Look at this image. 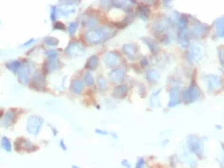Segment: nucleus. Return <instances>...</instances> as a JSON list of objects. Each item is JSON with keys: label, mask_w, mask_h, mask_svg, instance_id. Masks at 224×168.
<instances>
[{"label": "nucleus", "mask_w": 224, "mask_h": 168, "mask_svg": "<svg viewBox=\"0 0 224 168\" xmlns=\"http://www.w3.org/2000/svg\"><path fill=\"white\" fill-rule=\"evenodd\" d=\"M114 34L113 30L106 27L97 28V29H91L88 30L85 33V40L87 41L90 44H99L102 43L107 38H109Z\"/></svg>", "instance_id": "1"}, {"label": "nucleus", "mask_w": 224, "mask_h": 168, "mask_svg": "<svg viewBox=\"0 0 224 168\" xmlns=\"http://www.w3.org/2000/svg\"><path fill=\"white\" fill-rule=\"evenodd\" d=\"M43 123H44V120L43 118L40 117V116H36V115H32L30 116L27 120V132L29 133L34 136H37L40 132V129L42 127Z\"/></svg>", "instance_id": "2"}, {"label": "nucleus", "mask_w": 224, "mask_h": 168, "mask_svg": "<svg viewBox=\"0 0 224 168\" xmlns=\"http://www.w3.org/2000/svg\"><path fill=\"white\" fill-rule=\"evenodd\" d=\"M85 52L84 47L79 41H71L65 48V53L71 57H77V56H81Z\"/></svg>", "instance_id": "3"}, {"label": "nucleus", "mask_w": 224, "mask_h": 168, "mask_svg": "<svg viewBox=\"0 0 224 168\" xmlns=\"http://www.w3.org/2000/svg\"><path fill=\"white\" fill-rule=\"evenodd\" d=\"M198 97H199V90H198L196 85H191L183 93V99L187 103H192L198 99Z\"/></svg>", "instance_id": "4"}, {"label": "nucleus", "mask_w": 224, "mask_h": 168, "mask_svg": "<svg viewBox=\"0 0 224 168\" xmlns=\"http://www.w3.org/2000/svg\"><path fill=\"white\" fill-rule=\"evenodd\" d=\"M76 3H79V2H76V1H61V2H60L61 5L58 8V12L61 15H64V16L70 15L71 14L75 13V11H76V7L72 6L73 4H76Z\"/></svg>", "instance_id": "5"}, {"label": "nucleus", "mask_w": 224, "mask_h": 168, "mask_svg": "<svg viewBox=\"0 0 224 168\" xmlns=\"http://www.w3.org/2000/svg\"><path fill=\"white\" fill-rule=\"evenodd\" d=\"M188 146L189 148L191 149L192 152L195 154L198 155V156H201L202 152H203V147H202V144L200 143V141L198 140L195 136H190L188 139Z\"/></svg>", "instance_id": "6"}, {"label": "nucleus", "mask_w": 224, "mask_h": 168, "mask_svg": "<svg viewBox=\"0 0 224 168\" xmlns=\"http://www.w3.org/2000/svg\"><path fill=\"white\" fill-rule=\"evenodd\" d=\"M103 63L108 67H114L119 63V56L115 52H109L103 57Z\"/></svg>", "instance_id": "7"}, {"label": "nucleus", "mask_w": 224, "mask_h": 168, "mask_svg": "<svg viewBox=\"0 0 224 168\" xmlns=\"http://www.w3.org/2000/svg\"><path fill=\"white\" fill-rule=\"evenodd\" d=\"M59 67V62L58 61V59H49L48 61H46L43 68H44V71L46 73H51L54 72L56 70H58Z\"/></svg>", "instance_id": "8"}, {"label": "nucleus", "mask_w": 224, "mask_h": 168, "mask_svg": "<svg viewBox=\"0 0 224 168\" xmlns=\"http://www.w3.org/2000/svg\"><path fill=\"white\" fill-rule=\"evenodd\" d=\"M30 80V68L27 66H22L18 71V81L21 84L27 85Z\"/></svg>", "instance_id": "9"}, {"label": "nucleus", "mask_w": 224, "mask_h": 168, "mask_svg": "<svg viewBox=\"0 0 224 168\" xmlns=\"http://www.w3.org/2000/svg\"><path fill=\"white\" fill-rule=\"evenodd\" d=\"M46 83L45 76L41 71H36V73L33 76V84L37 85V88H40L44 87Z\"/></svg>", "instance_id": "10"}, {"label": "nucleus", "mask_w": 224, "mask_h": 168, "mask_svg": "<svg viewBox=\"0 0 224 168\" xmlns=\"http://www.w3.org/2000/svg\"><path fill=\"white\" fill-rule=\"evenodd\" d=\"M109 76L110 79L115 83H120L124 77V70L122 69V68H116V69H113L110 72Z\"/></svg>", "instance_id": "11"}, {"label": "nucleus", "mask_w": 224, "mask_h": 168, "mask_svg": "<svg viewBox=\"0 0 224 168\" xmlns=\"http://www.w3.org/2000/svg\"><path fill=\"white\" fill-rule=\"evenodd\" d=\"M6 67L9 70H11L12 72L16 73L21 69V67H22V63L18 61V60H12V61L6 63Z\"/></svg>", "instance_id": "12"}, {"label": "nucleus", "mask_w": 224, "mask_h": 168, "mask_svg": "<svg viewBox=\"0 0 224 168\" xmlns=\"http://www.w3.org/2000/svg\"><path fill=\"white\" fill-rule=\"evenodd\" d=\"M123 51H124V53L127 56V58L132 60L135 58L137 48L133 44H126L123 46Z\"/></svg>", "instance_id": "13"}, {"label": "nucleus", "mask_w": 224, "mask_h": 168, "mask_svg": "<svg viewBox=\"0 0 224 168\" xmlns=\"http://www.w3.org/2000/svg\"><path fill=\"white\" fill-rule=\"evenodd\" d=\"M127 87L126 85H119L117 88L114 89V92H113V95L116 98H124V96L127 95Z\"/></svg>", "instance_id": "14"}, {"label": "nucleus", "mask_w": 224, "mask_h": 168, "mask_svg": "<svg viewBox=\"0 0 224 168\" xmlns=\"http://www.w3.org/2000/svg\"><path fill=\"white\" fill-rule=\"evenodd\" d=\"M70 89H71V91L74 93H77V94L81 93L83 89V82L81 80H79V79L74 80L71 84Z\"/></svg>", "instance_id": "15"}, {"label": "nucleus", "mask_w": 224, "mask_h": 168, "mask_svg": "<svg viewBox=\"0 0 224 168\" xmlns=\"http://www.w3.org/2000/svg\"><path fill=\"white\" fill-rule=\"evenodd\" d=\"M15 116V111H9L7 113L4 114V117H3V126L4 127H9L10 125L12 123V120H14Z\"/></svg>", "instance_id": "16"}, {"label": "nucleus", "mask_w": 224, "mask_h": 168, "mask_svg": "<svg viewBox=\"0 0 224 168\" xmlns=\"http://www.w3.org/2000/svg\"><path fill=\"white\" fill-rule=\"evenodd\" d=\"M22 149L26 151V152H34V151H36L37 148V146H34V144H33L30 140L21 139V150Z\"/></svg>", "instance_id": "17"}, {"label": "nucleus", "mask_w": 224, "mask_h": 168, "mask_svg": "<svg viewBox=\"0 0 224 168\" xmlns=\"http://www.w3.org/2000/svg\"><path fill=\"white\" fill-rule=\"evenodd\" d=\"M170 96H171V102L169 103L170 107H173L175 105H177L179 103V92H178V88H172L170 92Z\"/></svg>", "instance_id": "18"}, {"label": "nucleus", "mask_w": 224, "mask_h": 168, "mask_svg": "<svg viewBox=\"0 0 224 168\" xmlns=\"http://www.w3.org/2000/svg\"><path fill=\"white\" fill-rule=\"evenodd\" d=\"M98 66H99V58L96 55L91 56L88 59L87 63H86V68L90 70H95L98 67Z\"/></svg>", "instance_id": "19"}, {"label": "nucleus", "mask_w": 224, "mask_h": 168, "mask_svg": "<svg viewBox=\"0 0 224 168\" xmlns=\"http://www.w3.org/2000/svg\"><path fill=\"white\" fill-rule=\"evenodd\" d=\"M214 24L217 30V36L220 38H224V16H221L217 20H215Z\"/></svg>", "instance_id": "20"}, {"label": "nucleus", "mask_w": 224, "mask_h": 168, "mask_svg": "<svg viewBox=\"0 0 224 168\" xmlns=\"http://www.w3.org/2000/svg\"><path fill=\"white\" fill-rule=\"evenodd\" d=\"M207 83H208V88L213 89L217 88L218 85H220V80H219L217 76H211L208 77V82Z\"/></svg>", "instance_id": "21"}, {"label": "nucleus", "mask_w": 224, "mask_h": 168, "mask_svg": "<svg viewBox=\"0 0 224 168\" xmlns=\"http://www.w3.org/2000/svg\"><path fill=\"white\" fill-rule=\"evenodd\" d=\"M1 145H2V148L6 151L7 153H11L12 150V146L11 143V140L8 139L6 136H3L2 139H1Z\"/></svg>", "instance_id": "22"}, {"label": "nucleus", "mask_w": 224, "mask_h": 168, "mask_svg": "<svg viewBox=\"0 0 224 168\" xmlns=\"http://www.w3.org/2000/svg\"><path fill=\"white\" fill-rule=\"evenodd\" d=\"M59 40L56 38H53V37H46L44 38V43L47 45V46H50V47H55L57 46L59 44Z\"/></svg>", "instance_id": "23"}, {"label": "nucleus", "mask_w": 224, "mask_h": 168, "mask_svg": "<svg viewBox=\"0 0 224 168\" xmlns=\"http://www.w3.org/2000/svg\"><path fill=\"white\" fill-rule=\"evenodd\" d=\"M138 13H139V15L141 16L142 19H146L149 18V11L148 9V7L146 6H139L138 8Z\"/></svg>", "instance_id": "24"}, {"label": "nucleus", "mask_w": 224, "mask_h": 168, "mask_svg": "<svg viewBox=\"0 0 224 168\" xmlns=\"http://www.w3.org/2000/svg\"><path fill=\"white\" fill-rule=\"evenodd\" d=\"M78 26H79V23L77 22V21H73V22H70L68 25V28H67V31L69 35L73 36L74 34L76 33Z\"/></svg>", "instance_id": "25"}, {"label": "nucleus", "mask_w": 224, "mask_h": 168, "mask_svg": "<svg viewBox=\"0 0 224 168\" xmlns=\"http://www.w3.org/2000/svg\"><path fill=\"white\" fill-rule=\"evenodd\" d=\"M98 87L101 90H105L107 88V84H106V81L105 79L103 78L102 76H99L98 77Z\"/></svg>", "instance_id": "26"}, {"label": "nucleus", "mask_w": 224, "mask_h": 168, "mask_svg": "<svg viewBox=\"0 0 224 168\" xmlns=\"http://www.w3.org/2000/svg\"><path fill=\"white\" fill-rule=\"evenodd\" d=\"M84 82L88 85H92L94 84V78L90 72H86L84 74Z\"/></svg>", "instance_id": "27"}, {"label": "nucleus", "mask_w": 224, "mask_h": 168, "mask_svg": "<svg viewBox=\"0 0 224 168\" xmlns=\"http://www.w3.org/2000/svg\"><path fill=\"white\" fill-rule=\"evenodd\" d=\"M45 55L47 56V58L48 59H58L59 53L57 50L51 49V50H47L45 52Z\"/></svg>", "instance_id": "28"}, {"label": "nucleus", "mask_w": 224, "mask_h": 168, "mask_svg": "<svg viewBox=\"0 0 224 168\" xmlns=\"http://www.w3.org/2000/svg\"><path fill=\"white\" fill-rule=\"evenodd\" d=\"M146 79H149V81H155L158 79V74L156 71L154 70H149V72L146 73Z\"/></svg>", "instance_id": "29"}, {"label": "nucleus", "mask_w": 224, "mask_h": 168, "mask_svg": "<svg viewBox=\"0 0 224 168\" xmlns=\"http://www.w3.org/2000/svg\"><path fill=\"white\" fill-rule=\"evenodd\" d=\"M57 12H58L57 6H52L51 7V15H50V18H51V20L53 21L54 23L56 22V21H57Z\"/></svg>", "instance_id": "30"}, {"label": "nucleus", "mask_w": 224, "mask_h": 168, "mask_svg": "<svg viewBox=\"0 0 224 168\" xmlns=\"http://www.w3.org/2000/svg\"><path fill=\"white\" fill-rule=\"evenodd\" d=\"M146 164L145 162V159L143 158H138V161L136 162V165H135V168H143Z\"/></svg>", "instance_id": "31"}, {"label": "nucleus", "mask_w": 224, "mask_h": 168, "mask_svg": "<svg viewBox=\"0 0 224 168\" xmlns=\"http://www.w3.org/2000/svg\"><path fill=\"white\" fill-rule=\"evenodd\" d=\"M54 29L55 30H64L65 29V26L62 22H59V21H56L54 23Z\"/></svg>", "instance_id": "32"}, {"label": "nucleus", "mask_w": 224, "mask_h": 168, "mask_svg": "<svg viewBox=\"0 0 224 168\" xmlns=\"http://www.w3.org/2000/svg\"><path fill=\"white\" fill-rule=\"evenodd\" d=\"M34 42H36V40H34V38H31V40H29L26 42H24V43L22 44V47H29V46H31Z\"/></svg>", "instance_id": "33"}, {"label": "nucleus", "mask_w": 224, "mask_h": 168, "mask_svg": "<svg viewBox=\"0 0 224 168\" xmlns=\"http://www.w3.org/2000/svg\"><path fill=\"white\" fill-rule=\"evenodd\" d=\"M121 164H122V166H124V168H131V164L128 162L127 159H123L122 162H121Z\"/></svg>", "instance_id": "34"}, {"label": "nucleus", "mask_w": 224, "mask_h": 168, "mask_svg": "<svg viewBox=\"0 0 224 168\" xmlns=\"http://www.w3.org/2000/svg\"><path fill=\"white\" fill-rule=\"evenodd\" d=\"M95 133H98V135H102V136L108 135V133H107L106 131H102V130H100V129H96V130H95Z\"/></svg>", "instance_id": "35"}, {"label": "nucleus", "mask_w": 224, "mask_h": 168, "mask_svg": "<svg viewBox=\"0 0 224 168\" xmlns=\"http://www.w3.org/2000/svg\"><path fill=\"white\" fill-rule=\"evenodd\" d=\"M59 146H60V148H61L63 151H66L67 150V146H66L65 142H64L63 139H61V140L59 141Z\"/></svg>", "instance_id": "36"}, {"label": "nucleus", "mask_w": 224, "mask_h": 168, "mask_svg": "<svg viewBox=\"0 0 224 168\" xmlns=\"http://www.w3.org/2000/svg\"><path fill=\"white\" fill-rule=\"evenodd\" d=\"M219 56H223V58H220V60H221V63H222V66H224V52H221V51L219 50Z\"/></svg>", "instance_id": "37"}, {"label": "nucleus", "mask_w": 224, "mask_h": 168, "mask_svg": "<svg viewBox=\"0 0 224 168\" xmlns=\"http://www.w3.org/2000/svg\"><path fill=\"white\" fill-rule=\"evenodd\" d=\"M141 63H142V66H146V64H148V61H146V59H143V60H142Z\"/></svg>", "instance_id": "38"}, {"label": "nucleus", "mask_w": 224, "mask_h": 168, "mask_svg": "<svg viewBox=\"0 0 224 168\" xmlns=\"http://www.w3.org/2000/svg\"><path fill=\"white\" fill-rule=\"evenodd\" d=\"M110 135L112 136H113V139H118V136L117 135H116V133H110Z\"/></svg>", "instance_id": "39"}, {"label": "nucleus", "mask_w": 224, "mask_h": 168, "mask_svg": "<svg viewBox=\"0 0 224 168\" xmlns=\"http://www.w3.org/2000/svg\"><path fill=\"white\" fill-rule=\"evenodd\" d=\"M71 168H81L80 166H78V165H75V164H73L72 166H71Z\"/></svg>", "instance_id": "40"}]
</instances>
